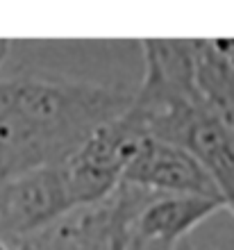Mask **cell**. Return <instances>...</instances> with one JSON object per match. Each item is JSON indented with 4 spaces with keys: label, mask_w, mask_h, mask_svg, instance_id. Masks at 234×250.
I'll use <instances>...</instances> for the list:
<instances>
[{
    "label": "cell",
    "mask_w": 234,
    "mask_h": 250,
    "mask_svg": "<svg viewBox=\"0 0 234 250\" xmlns=\"http://www.w3.org/2000/svg\"><path fill=\"white\" fill-rule=\"evenodd\" d=\"M130 103L128 89L55 73L0 75V182L62 166Z\"/></svg>",
    "instance_id": "obj_1"
},
{
    "label": "cell",
    "mask_w": 234,
    "mask_h": 250,
    "mask_svg": "<svg viewBox=\"0 0 234 250\" xmlns=\"http://www.w3.org/2000/svg\"><path fill=\"white\" fill-rule=\"evenodd\" d=\"M146 137L148 132L130 107L100 125L64 164L57 166L71 207L91 205L109 196Z\"/></svg>",
    "instance_id": "obj_2"
},
{
    "label": "cell",
    "mask_w": 234,
    "mask_h": 250,
    "mask_svg": "<svg viewBox=\"0 0 234 250\" xmlns=\"http://www.w3.org/2000/svg\"><path fill=\"white\" fill-rule=\"evenodd\" d=\"M141 50L146 71L130 109L150 137L159 123L205 103L193 80V39H141Z\"/></svg>",
    "instance_id": "obj_3"
},
{
    "label": "cell",
    "mask_w": 234,
    "mask_h": 250,
    "mask_svg": "<svg viewBox=\"0 0 234 250\" xmlns=\"http://www.w3.org/2000/svg\"><path fill=\"white\" fill-rule=\"evenodd\" d=\"M121 182L134 185L157 196L221 198L200 162L182 146L146 137L125 166Z\"/></svg>",
    "instance_id": "obj_4"
},
{
    "label": "cell",
    "mask_w": 234,
    "mask_h": 250,
    "mask_svg": "<svg viewBox=\"0 0 234 250\" xmlns=\"http://www.w3.org/2000/svg\"><path fill=\"white\" fill-rule=\"evenodd\" d=\"M169 144L182 146L193 155L214 182L225 209L234 216V127L214 109L200 105L184 116Z\"/></svg>",
    "instance_id": "obj_5"
},
{
    "label": "cell",
    "mask_w": 234,
    "mask_h": 250,
    "mask_svg": "<svg viewBox=\"0 0 234 250\" xmlns=\"http://www.w3.org/2000/svg\"><path fill=\"white\" fill-rule=\"evenodd\" d=\"M225 209L221 198L202 196H157L134 221L132 239L150 244L177 246L193 228Z\"/></svg>",
    "instance_id": "obj_6"
},
{
    "label": "cell",
    "mask_w": 234,
    "mask_h": 250,
    "mask_svg": "<svg viewBox=\"0 0 234 250\" xmlns=\"http://www.w3.org/2000/svg\"><path fill=\"white\" fill-rule=\"evenodd\" d=\"M193 80L202 103L234 127V64L212 39H193Z\"/></svg>",
    "instance_id": "obj_7"
},
{
    "label": "cell",
    "mask_w": 234,
    "mask_h": 250,
    "mask_svg": "<svg viewBox=\"0 0 234 250\" xmlns=\"http://www.w3.org/2000/svg\"><path fill=\"white\" fill-rule=\"evenodd\" d=\"M175 246H164V244H150V241H137L132 239L128 250H173Z\"/></svg>",
    "instance_id": "obj_8"
},
{
    "label": "cell",
    "mask_w": 234,
    "mask_h": 250,
    "mask_svg": "<svg viewBox=\"0 0 234 250\" xmlns=\"http://www.w3.org/2000/svg\"><path fill=\"white\" fill-rule=\"evenodd\" d=\"M212 41H214V46L234 64V39H212Z\"/></svg>",
    "instance_id": "obj_9"
},
{
    "label": "cell",
    "mask_w": 234,
    "mask_h": 250,
    "mask_svg": "<svg viewBox=\"0 0 234 250\" xmlns=\"http://www.w3.org/2000/svg\"><path fill=\"white\" fill-rule=\"evenodd\" d=\"M9 50H12V43H9L7 39H0V71H2V64H5Z\"/></svg>",
    "instance_id": "obj_10"
},
{
    "label": "cell",
    "mask_w": 234,
    "mask_h": 250,
    "mask_svg": "<svg viewBox=\"0 0 234 250\" xmlns=\"http://www.w3.org/2000/svg\"><path fill=\"white\" fill-rule=\"evenodd\" d=\"M12 250H37V246H34L32 241L23 239V241H16V244H12Z\"/></svg>",
    "instance_id": "obj_11"
},
{
    "label": "cell",
    "mask_w": 234,
    "mask_h": 250,
    "mask_svg": "<svg viewBox=\"0 0 234 250\" xmlns=\"http://www.w3.org/2000/svg\"><path fill=\"white\" fill-rule=\"evenodd\" d=\"M173 250H195V248H193V244H191L189 239H182V241H180V244H177Z\"/></svg>",
    "instance_id": "obj_12"
},
{
    "label": "cell",
    "mask_w": 234,
    "mask_h": 250,
    "mask_svg": "<svg viewBox=\"0 0 234 250\" xmlns=\"http://www.w3.org/2000/svg\"><path fill=\"white\" fill-rule=\"evenodd\" d=\"M0 250H12V244L5 241V239H0Z\"/></svg>",
    "instance_id": "obj_13"
}]
</instances>
